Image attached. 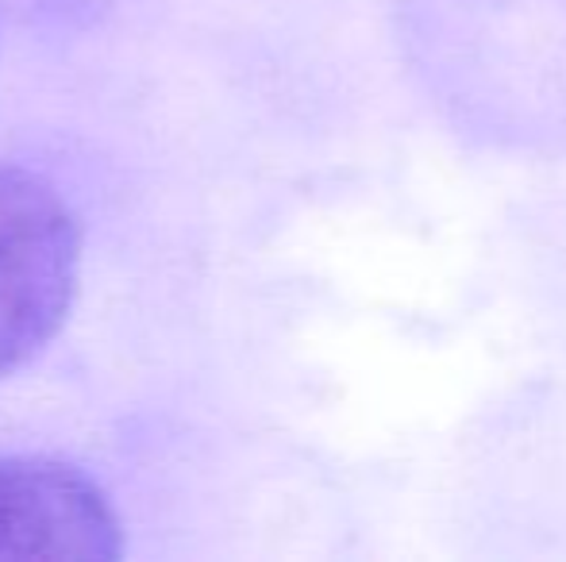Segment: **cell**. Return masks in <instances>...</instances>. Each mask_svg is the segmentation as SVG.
Segmentation results:
<instances>
[{
    "instance_id": "1",
    "label": "cell",
    "mask_w": 566,
    "mask_h": 562,
    "mask_svg": "<svg viewBox=\"0 0 566 562\" xmlns=\"http://www.w3.org/2000/svg\"><path fill=\"white\" fill-rule=\"evenodd\" d=\"M389 46L462 147L566 166V0H389Z\"/></svg>"
},
{
    "instance_id": "2",
    "label": "cell",
    "mask_w": 566,
    "mask_h": 562,
    "mask_svg": "<svg viewBox=\"0 0 566 562\" xmlns=\"http://www.w3.org/2000/svg\"><path fill=\"white\" fill-rule=\"evenodd\" d=\"M443 512L470 559H566V378L501 393L454 439Z\"/></svg>"
},
{
    "instance_id": "3",
    "label": "cell",
    "mask_w": 566,
    "mask_h": 562,
    "mask_svg": "<svg viewBox=\"0 0 566 562\" xmlns=\"http://www.w3.org/2000/svg\"><path fill=\"white\" fill-rule=\"evenodd\" d=\"M82 232L51 181L0 166V378L39 354L70 316Z\"/></svg>"
},
{
    "instance_id": "4",
    "label": "cell",
    "mask_w": 566,
    "mask_h": 562,
    "mask_svg": "<svg viewBox=\"0 0 566 562\" xmlns=\"http://www.w3.org/2000/svg\"><path fill=\"white\" fill-rule=\"evenodd\" d=\"M119 551L97 481L51 458H0V562H113Z\"/></svg>"
}]
</instances>
